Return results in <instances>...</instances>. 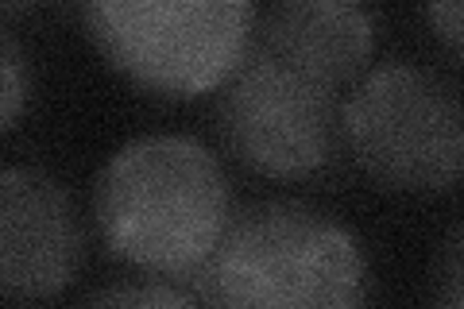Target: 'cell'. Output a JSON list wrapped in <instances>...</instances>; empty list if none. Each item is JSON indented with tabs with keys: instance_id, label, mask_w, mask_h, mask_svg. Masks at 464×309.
<instances>
[{
	"instance_id": "obj_4",
	"label": "cell",
	"mask_w": 464,
	"mask_h": 309,
	"mask_svg": "<svg viewBox=\"0 0 464 309\" xmlns=\"http://www.w3.org/2000/svg\"><path fill=\"white\" fill-rule=\"evenodd\" d=\"M244 0H90L82 24L136 85L167 97L221 90L256 39Z\"/></svg>"
},
{
	"instance_id": "obj_2",
	"label": "cell",
	"mask_w": 464,
	"mask_h": 309,
	"mask_svg": "<svg viewBox=\"0 0 464 309\" xmlns=\"http://www.w3.org/2000/svg\"><path fill=\"white\" fill-rule=\"evenodd\" d=\"M201 309H368L364 252L302 201H256L186 275Z\"/></svg>"
},
{
	"instance_id": "obj_6",
	"label": "cell",
	"mask_w": 464,
	"mask_h": 309,
	"mask_svg": "<svg viewBox=\"0 0 464 309\" xmlns=\"http://www.w3.org/2000/svg\"><path fill=\"white\" fill-rule=\"evenodd\" d=\"M85 256L82 217L70 189L39 167L0 174V286L8 298L39 302L74 283Z\"/></svg>"
},
{
	"instance_id": "obj_5",
	"label": "cell",
	"mask_w": 464,
	"mask_h": 309,
	"mask_svg": "<svg viewBox=\"0 0 464 309\" xmlns=\"http://www.w3.org/2000/svg\"><path fill=\"white\" fill-rule=\"evenodd\" d=\"M217 131L240 163L271 179H302L333 151L337 90L279 63L256 43L217 93Z\"/></svg>"
},
{
	"instance_id": "obj_8",
	"label": "cell",
	"mask_w": 464,
	"mask_h": 309,
	"mask_svg": "<svg viewBox=\"0 0 464 309\" xmlns=\"http://www.w3.org/2000/svg\"><path fill=\"white\" fill-rule=\"evenodd\" d=\"M74 309H201V302L194 298V294H186L182 286H174V283L143 278V283L101 286L93 294H85Z\"/></svg>"
},
{
	"instance_id": "obj_12",
	"label": "cell",
	"mask_w": 464,
	"mask_h": 309,
	"mask_svg": "<svg viewBox=\"0 0 464 309\" xmlns=\"http://www.w3.org/2000/svg\"><path fill=\"white\" fill-rule=\"evenodd\" d=\"M433 309H464V294H453V298H438Z\"/></svg>"
},
{
	"instance_id": "obj_10",
	"label": "cell",
	"mask_w": 464,
	"mask_h": 309,
	"mask_svg": "<svg viewBox=\"0 0 464 309\" xmlns=\"http://www.w3.org/2000/svg\"><path fill=\"white\" fill-rule=\"evenodd\" d=\"M433 286H438V298L464 294V225L445 237L438 263H433Z\"/></svg>"
},
{
	"instance_id": "obj_1",
	"label": "cell",
	"mask_w": 464,
	"mask_h": 309,
	"mask_svg": "<svg viewBox=\"0 0 464 309\" xmlns=\"http://www.w3.org/2000/svg\"><path fill=\"white\" fill-rule=\"evenodd\" d=\"M93 220L112 256L151 275L186 278L225 237L232 189L206 143L140 136L101 167Z\"/></svg>"
},
{
	"instance_id": "obj_9",
	"label": "cell",
	"mask_w": 464,
	"mask_h": 309,
	"mask_svg": "<svg viewBox=\"0 0 464 309\" xmlns=\"http://www.w3.org/2000/svg\"><path fill=\"white\" fill-rule=\"evenodd\" d=\"M27 97V73H24V51L12 27H0V128H12Z\"/></svg>"
},
{
	"instance_id": "obj_7",
	"label": "cell",
	"mask_w": 464,
	"mask_h": 309,
	"mask_svg": "<svg viewBox=\"0 0 464 309\" xmlns=\"http://www.w3.org/2000/svg\"><path fill=\"white\" fill-rule=\"evenodd\" d=\"M256 47L337 90L375 47V16L353 0H286L256 20Z\"/></svg>"
},
{
	"instance_id": "obj_11",
	"label": "cell",
	"mask_w": 464,
	"mask_h": 309,
	"mask_svg": "<svg viewBox=\"0 0 464 309\" xmlns=\"http://www.w3.org/2000/svg\"><path fill=\"white\" fill-rule=\"evenodd\" d=\"M426 20L433 24V32L464 58V0H438V5H426Z\"/></svg>"
},
{
	"instance_id": "obj_3",
	"label": "cell",
	"mask_w": 464,
	"mask_h": 309,
	"mask_svg": "<svg viewBox=\"0 0 464 309\" xmlns=\"http://www.w3.org/2000/svg\"><path fill=\"white\" fill-rule=\"evenodd\" d=\"M341 136L383 189L445 194L464 174V97L430 66H372L341 105Z\"/></svg>"
}]
</instances>
